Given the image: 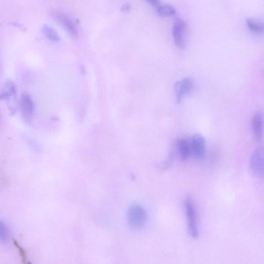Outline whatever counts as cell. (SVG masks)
I'll list each match as a JSON object with an SVG mask.
<instances>
[{"mask_svg": "<svg viewBox=\"0 0 264 264\" xmlns=\"http://www.w3.org/2000/svg\"><path fill=\"white\" fill-rule=\"evenodd\" d=\"M130 226L134 230L143 229L147 221L145 210L139 205H134L129 209L128 214Z\"/></svg>", "mask_w": 264, "mask_h": 264, "instance_id": "6da1fadb", "label": "cell"}, {"mask_svg": "<svg viewBox=\"0 0 264 264\" xmlns=\"http://www.w3.org/2000/svg\"><path fill=\"white\" fill-rule=\"evenodd\" d=\"M185 206L188 220L189 235L193 239L196 240L198 238L199 234L197 212L192 200L190 198H186Z\"/></svg>", "mask_w": 264, "mask_h": 264, "instance_id": "7a4b0ae2", "label": "cell"}, {"mask_svg": "<svg viewBox=\"0 0 264 264\" xmlns=\"http://www.w3.org/2000/svg\"><path fill=\"white\" fill-rule=\"evenodd\" d=\"M53 17L67 30L68 34L73 38H77L79 35L78 30L73 20L63 12L53 10L52 12Z\"/></svg>", "mask_w": 264, "mask_h": 264, "instance_id": "3957f363", "label": "cell"}, {"mask_svg": "<svg viewBox=\"0 0 264 264\" xmlns=\"http://www.w3.org/2000/svg\"><path fill=\"white\" fill-rule=\"evenodd\" d=\"M250 166L256 176L264 178V146L260 147L253 153Z\"/></svg>", "mask_w": 264, "mask_h": 264, "instance_id": "277c9868", "label": "cell"}, {"mask_svg": "<svg viewBox=\"0 0 264 264\" xmlns=\"http://www.w3.org/2000/svg\"><path fill=\"white\" fill-rule=\"evenodd\" d=\"M187 26L183 19L179 18L175 21L173 29V38L178 47L184 49L186 45Z\"/></svg>", "mask_w": 264, "mask_h": 264, "instance_id": "5b68a950", "label": "cell"}, {"mask_svg": "<svg viewBox=\"0 0 264 264\" xmlns=\"http://www.w3.org/2000/svg\"><path fill=\"white\" fill-rule=\"evenodd\" d=\"M20 108L24 121L27 123L32 121L34 114V103L32 98L26 92H24L21 95Z\"/></svg>", "mask_w": 264, "mask_h": 264, "instance_id": "8992f818", "label": "cell"}, {"mask_svg": "<svg viewBox=\"0 0 264 264\" xmlns=\"http://www.w3.org/2000/svg\"><path fill=\"white\" fill-rule=\"evenodd\" d=\"M193 88V81L189 77L177 82L175 84L177 102L180 103L184 97L191 94Z\"/></svg>", "mask_w": 264, "mask_h": 264, "instance_id": "52a82bcc", "label": "cell"}, {"mask_svg": "<svg viewBox=\"0 0 264 264\" xmlns=\"http://www.w3.org/2000/svg\"><path fill=\"white\" fill-rule=\"evenodd\" d=\"M191 149L196 159L201 160L204 158L206 153V142L203 135L199 134L194 135Z\"/></svg>", "mask_w": 264, "mask_h": 264, "instance_id": "ba28073f", "label": "cell"}, {"mask_svg": "<svg viewBox=\"0 0 264 264\" xmlns=\"http://www.w3.org/2000/svg\"><path fill=\"white\" fill-rule=\"evenodd\" d=\"M252 126L256 139L261 142L264 137V116L262 113L258 112L255 115Z\"/></svg>", "mask_w": 264, "mask_h": 264, "instance_id": "9c48e42d", "label": "cell"}, {"mask_svg": "<svg viewBox=\"0 0 264 264\" xmlns=\"http://www.w3.org/2000/svg\"><path fill=\"white\" fill-rule=\"evenodd\" d=\"M16 94V87L11 80H8L4 83L1 92L0 98L1 100H8L14 96Z\"/></svg>", "mask_w": 264, "mask_h": 264, "instance_id": "30bf717a", "label": "cell"}, {"mask_svg": "<svg viewBox=\"0 0 264 264\" xmlns=\"http://www.w3.org/2000/svg\"><path fill=\"white\" fill-rule=\"evenodd\" d=\"M180 157L183 161L187 160L191 152V147L189 143L183 139H179L177 142Z\"/></svg>", "mask_w": 264, "mask_h": 264, "instance_id": "8fae6325", "label": "cell"}, {"mask_svg": "<svg viewBox=\"0 0 264 264\" xmlns=\"http://www.w3.org/2000/svg\"><path fill=\"white\" fill-rule=\"evenodd\" d=\"M247 27L252 32L262 34L264 33V23L253 18H248L246 21Z\"/></svg>", "mask_w": 264, "mask_h": 264, "instance_id": "7c38bea8", "label": "cell"}, {"mask_svg": "<svg viewBox=\"0 0 264 264\" xmlns=\"http://www.w3.org/2000/svg\"><path fill=\"white\" fill-rule=\"evenodd\" d=\"M41 31L43 35L49 40L53 42H58L60 40V37L56 30L50 26L44 25Z\"/></svg>", "mask_w": 264, "mask_h": 264, "instance_id": "4fadbf2b", "label": "cell"}, {"mask_svg": "<svg viewBox=\"0 0 264 264\" xmlns=\"http://www.w3.org/2000/svg\"><path fill=\"white\" fill-rule=\"evenodd\" d=\"M157 12L162 17H170L176 14V9L172 5L165 4L157 7Z\"/></svg>", "mask_w": 264, "mask_h": 264, "instance_id": "5bb4252c", "label": "cell"}, {"mask_svg": "<svg viewBox=\"0 0 264 264\" xmlns=\"http://www.w3.org/2000/svg\"><path fill=\"white\" fill-rule=\"evenodd\" d=\"M13 243H14V245L15 246V247H16L18 248L19 252L20 253V254L22 256V261H24V263H25V262L26 261V256L25 255V253L23 248L21 247H20V246L19 245V244L17 243L16 241L14 240Z\"/></svg>", "mask_w": 264, "mask_h": 264, "instance_id": "9a60e30c", "label": "cell"}, {"mask_svg": "<svg viewBox=\"0 0 264 264\" xmlns=\"http://www.w3.org/2000/svg\"><path fill=\"white\" fill-rule=\"evenodd\" d=\"M146 1L152 6L158 7L160 5V0H146Z\"/></svg>", "mask_w": 264, "mask_h": 264, "instance_id": "2e32d148", "label": "cell"}, {"mask_svg": "<svg viewBox=\"0 0 264 264\" xmlns=\"http://www.w3.org/2000/svg\"><path fill=\"white\" fill-rule=\"evenodd\" d=\"M130 8V6L128 4H126L124 5L122 8L121 10L123 11H128Z\"/></svg>", "mask_w": 264, "mask_h": 264, "instance_id": "e0dca14e", "label": "cell"}]
</instances>
